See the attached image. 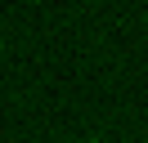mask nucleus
Returning <instances> with one entry per match:
<instances>
[{"label": "nucleus", "mask_w": 148, "mask_h": 143, "mask_svg": "<svg viewBox=\"0 0 148 143\" xmlns=\"http://www.w3.org/2000/svg\"><path fill=\"white\" fill-rule=\"evenodd\" d=\"M90 143H99V139H90Z\"/></svg>", "instance_id": "1"}]
</instances>
